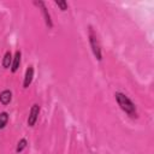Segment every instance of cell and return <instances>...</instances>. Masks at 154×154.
Wrapping results in <instances>:
<instances>
[{
	"label": "cell",
	"mask_w": 154,
	"mask_h": 154,
	"mask_svg": "<svg viewBox=\"0 0 154 154\" xmlns=\"http://www.w3.org/2000/svg\"><path fill=\"white\" fill-rule=\"evenodd\" d=\"M89 42H90V46H91V49H93V53H94L95 58H96L97 60H101V59H102L101 47H100L99 40H97L95 32L93 31V29H89Z\"/></svg>",
	"instance_id": "7a4b0ae2"
},
{
	"label": "cell",
	"mask_w": 154,
	"mask_h": 154,
	"mask_svg": "<svg viewBox=\"0 0 154 154\" xmlns=\"http://www.w3.org/2000/svg\"><path fill=\"white\" fill-rule=\"evenodd\" d=\"M11 63H12V54H11V52H6L4 55V59H2V66L5 69H8Z\"/></svg>",
	"instance_id": "ba28073f"
},
{
	"label": "cell",
	"mask_w": 154,
	"mask_h": 154,
	"mask_svg": "<svg viewBox=\"0 0 154 154\" xmlns=\"http://www.w3.org/2000/svg\"><path fill=\"white\" fill-rule=\"evenodd\" d=\"M116 100H117V102H118V105L120 106V108L125 112V113H128V114H130V116H136V107H135V103L128 97V96H125L124 94H122V93H116Z\"/></svg>",
	"instance_id": "6da1fadb"
},
{
	"label": "cell",
	"mask_w": 154,
	"mask_h": 154,
	"mask_svg": "<svg viewBox=\"0 0 154 154\" xmlns=\"http://www.w3.org/2000/svg\"><path fill=\"white\" fill-rule=\"evenodd\" d=\"M26 147V140H24V138H22L19 142H18V144H17V148H16V152L17 153H20L24 148Z\"/></svg>",
	"instance_id": "30bf717a"
},
{
	"label": "cell",
	"mask_w": 154,
	"mask_h": 154,
	"mask_svg": "<svg viewBox=\"0 0 154 154\" xmlns=\"http://www.w3.org/2000/svg\"><path fill=\"white\" fill-rule=\"evenodd\" d=\"M12 99V93L10 90H4L2 93H0V102L2 105H8L11 102Z\"/></svg>",
	"instance_id": "8992f818"
},
{
	"label": "cell",
	"mask_w": 154,
	"mask_h": 154,
	"mask_svg": "<svg viewBox=\"0 0 154 154\" xmlns=\"http://www.w3.org/2000/svg\"><path fill=\"white\" fill-rule=\"evenodd\" d=\"M35 4H36V5H38V6H41V8H42V13H43V17H45V20H46V24H47L49 28H52V26H53V24H52V20H51V16H49V13H48V11H47V8H46L45 4H43L42 1L35 2Z\"/></svg>",
	"instance_id": "5b68a950"
},
{
	"label": "cell",
	"mask_w": 154,
	"mask_h": 154,
	"mask_svg": "<svg viewBox=\"0 0 154 154\" xmlns=\"http://www.w3.org/2000/svg\"><path fill=\"white\" fill-rule=\"evenodd\" d=\"M32 77H34V69H32V66H29L25 71V77H24V83H23L24 88H28L30 85Z\"/></svg>",
	"instance_id": "277c9868"
},
{
	"label": "cell",
	"mask_w": 154,
	"mask_h": 154,
	"mask_svg": "<svg viewBox=\"0 0 154 154\" xmlns=\"http://www.w3.org/2000/svg\"><path fill=\"white\" fill-rule=\"evenodd\" d=\"M8 122V114L6 112L0 113V129H4Z\"/></svg>",
	"instance_id": "9c48e42d"
},
{
	"label": "cell",
	"mask_w": 154,
	"mask_h": 154,
	"mask_svg": "<svg viewBox=\"0 0 154 154\" xmlns=\"http://www.w3.org/2000/svg\"><path fill=\"white\" fill-rule=\"evenodd\" d=\"M55 5L59 6L61 11H65V10L67 8V2L64 1V0H57V1H55Z\"/></svg>",
	"instance_id": "8fae6325"
},
{
	"label": "cell",
	"mask_w": 154,
	"mask_h": 154,
	"mask_svg": "<svg viewBox=\"0 0 154 154\" xmlns=\"http://www.w3.org/2000/svg\"><path fill=\"white\" fill-rule=\"evenodd\" d=\"M19 64H20V52L17 51L14 53V57L12 58V67H11V71L12 72H16L19 67Z\"/></svg>",
	"instance_id": "52a82bcc"
},
{
	"label": "cell",
	"mask_w": 154,
	"mask_h": 154,
	"mask_svg": "<svg viewBox=\"0 0 154 154\" xmlns=\"http://www.w3.org/2000/svg\"><path fill=\"white\" fill-rule=\"evenodd\" d=\"M38 113H40V106L37 103L32 105L30 108V113H29V118H28V124L29 126H34L37 118H38Z\"/></svg>",
	"instance_id": "3957f363"
}]
</instances>
